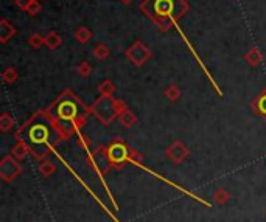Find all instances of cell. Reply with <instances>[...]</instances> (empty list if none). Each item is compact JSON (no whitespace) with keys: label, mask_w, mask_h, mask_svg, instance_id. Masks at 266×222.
Instances as JSON below:
<instances>
[{"label":"cell","mask_w":266,"mask_h":222,"mask_svg":"<svg viewBox=\"0 0 266 222\" xmlns=\"http://www.w3.org/2000/svg\"><path fill=\"white\" fill-rule=\"evenodd\" d=\"M30 124L31 126L22 127L23 130H27V132H25L27 137H22L19 140L27 143V146L34 159L44 160L47 157L50 148L56 146V143L52 141V137H50V127L45 123H41V121L33 123V120H31Z\"/></svg>","instance_id":"obj_1"},{"label":"cell","mask_w":266,"mask_h":222,"mask_svg":"<svg viewBox=\"0 0 266 222\" xmlns=\"http://www.w3.org/2000/svg\"><path fill=\"white\" fill-rule=\"evenodd\" d=\"M125 109L128 108H126V104L122 100H116L112 97H101L89 108V112H92L101 123L108 126L116 118H119V115Z\"/></svg>","instance_id":"obj_2"},{"label":"cell","mask_w":266,"mask_h":222,"mask_svg":"<svg viewBox=\"0 0 266 222\" xmlns=\"http://www.w3.org/2000/svg\"><path fill=\"white\" fill-rule=\"evenodd\" d=\"M130 154L131 149L126 146V143L122 138H116L108 148V157L111 160L112 168H120L126 162H130Z\"/></svg>","instance_id":"obj_3"},{"label":"cell","mask_w":266,"mask_h":222,"mask_svg":"<svg viewBox=\"0 0 266 222\" xmlns=\"http://www.w3.org/2000/svg\"><path fill=\"white\" fill-rule=\"evenodd\" d=\"M20 171H22V166L14 155L11 154L5 155L2 162H0V177H2L5 184H11L12 180H16Z\"/></svg>","instance_id":"obj_4"},{"label":"cell","mask_w":266,"mask_h":222,"mask_svg":"<svg viewBox=\"0 0 266 222\" xmlns=\"http://www.w3.org/2000/svg\"><path fill=\"white\" fill-rule=\"evenodd\" d=\"M125 55L134 65H137V67H142V65H145L149 61L151 50L142 41H135L128 50H126Z\"/></svg>","instance_id":"obj_5"},{"label":"cell","mask_w":266,"mask_h":222,"mask_svg":"<svg viewBox=\"0 0 266 222\" xmlns=\"http://www.w3.org/2000/svg\"><path fill=\"white\" fill-rule=\"evenodd\" d=\"M165 155H167V159H168L173 165H181V163L188 157V155H190V149H188V146L185 145L184 141L174 140L171 145L167 148Z\"/></svg>","instance_id":"obj_6"},{"label":"cell","mask_w":266,"mask_h":222,"mask_svg":"<svg viewBox=\"0 0 266 222\" xmlns=\"http://www.w3.org/2000/svg\"><path fill=\"white\" fill-rule=\"evenodd\" d=\"M16 34H17V30L14 28V25H12L8 19L3 17L2 20H0V42L6 44Z\"/></svg>","instance_id":"obj_7"},{"label":"cell","mask_w":266,"mask_h":222,"mask_svg":"<svg viewBox=\"0 0 266 222\" xmlns=\"http://www.w3.org/2000/svg\"><path fill=\"white\" fill-rule=\"evenodd\" d=\"M251 108L256 111L257 115H260L262 118L266 121V89L262 92V95L259 98H256L254 101H252Z\"/></svg>","instance_id":"obj_8"},{"label":"cell","mask_w":266,"mask_h":222,"mask_svg":"<svg viewBox=\"0 0 266 222\" xmlns=\"http://www.w3.org/2000/svg\"><path fill=\"white\" fill-rule=\"evenodd\" d=\"M245 61L251 65V67H257V65H260L262 61H263V53L257 47H252L251 50L246 51Z\"/></svg>","instance_id":"obj_9"},{"label":"cell","mask_w":266,"mask_h":222,"mask_svg":"<svg viewBox=\"0 0 266 222\" xmlns=\"http://www.w3.org/2000/svg\"><path fill=\"white\" fill-rule=\"evenodd\" d=\"M119 121L125 129H131L135 123H137V115L131 111V109H125L120 115H119Z\"/></svg>","instance_id":"obj_10"},{"label":"cell","mask_w":266,"mask_h":222,"mask_svg":"<svg viewBox=\"0 0 266 222\" xmlns=\"http://www.w3.org/2000/svg\"><path fill=\"white\" fill-rule=\"evenodd\" d=\"M62 44V37L56 31H50L47 36H44V45L48 50H56Z\"/></svg>","instance_id":"obj_11"},{"label":"cell","mask_w":266,"mask_h":222,"mask_svg":"<svg viewBox=\"0 0 266 222\" xmlns=\"http://www.w3.org/2000/svg\"><path fill=\"white\" fill-rule=\"evenodd\" d=\"M73 37L77 39L80 44H87L92 39V31L89 30L87 27H78L77 30L73 31Z\"/></svg>","instance_id":"obj_12"},{"label":"cell","mask_w":266,"mask_h":222,"mask_svg":"<svg viewBox=\"0 0 266 222\" xmlns=\"http://www.w3.org/2000/svg\"><path fill=\"white\" fill-rule=\"evenodd\" d=\"M37 169H39V173H41L44 177H50L52 174L56 173V165H55L52 160L44 159V160H41V163H39V166H37Z\"/></svg>","instance_id":"obj_13"},{"label":"cell","mask_w":266,"mask_h":222,"mask_svg":"<svg viewBox=\"0 0 266 222\" xmlns=\"http://www.w3.org/2000/svg\"><path fill=\"white\" fill-rule=\"evenodd\" d=\"M28 152H30V149H28V146H27V143L22 141V140H19V141H17V145H16L14 148H12L11 155H14V157H16L17 160H22V159L27 157Z\"/></svg>","instance_id":"obj_14"},{"label":"cell","mask_w":266,"mask_h":222,"mask_svg":"<svg viewBox=\"0 0 266 222\" xmlns=\"http://www.w3.org/2000/svg\"><path fill=\"white\" fill-rule=\"evenodd\" d=\"M163 97H165L168 101L174 103V101H177L182 97V90L177 87L176 84H170L165 90H163Z\"/></svg>","instance_id":"obj_15"},{"label":"cell","mask_w":266,"mask_h":222,"mask_svg":"<svg viewBox=\"0 0 266 222\" xmlns=\"http://www.w3.org/2000/svg\"><path fill=\"white\" fill-rule=\"evenodd\" d=\"M212 199L215 204H218V205H224L231 201V193L224 190V188H218V190H215L213 196H212Z\"/></svg>","instance_id":"obj_16"},{"label":"cell","mask_w":266,"mask_h":222,"mask_svg":"<svg viewBox=\"0 0 266 222\" xmlns=\"http://www.w3.org/2000/svg\"><path fill=\"white\" fill-rule=\"evenodd\" d=\"M94 56L98 61H106L111 56V50L106 44H98L94 47Z\"/></svg>","instance_id":"obj_17"},{"label":"cell","mask_w":266,"mask_h":222,"mask_svg":"<svg viewBox=\"0 0 266 222\" xmlns=\"http://www.w3.org/2000/svg\"><path fill=\"white\" fill-rule=\"evenodd\" d=\"M14 124H16L14 118H12L8 112H3L2 115H0V130H2V132H8V130L12 129Z\"/></svg>","instance_id":"obj_18"},{"label":"cell","mask_w":266,"mask_h":222,"mask_svg":"<svg viewBox=\"0 0 266 222\" xmlns=\"http://www.w3.org/2000/svg\"><path fill=\"white\" fill-rule=\"evenodd\" d=\"M114 92H116V86H114V83L111 80H105L98 86V94L101 97H112Z\"/></svg>","instance_id":"obj_19"},{"label":"cell","mask_w":266,"mask_h":222,"mask_svg":"<svg viewBox=\"0 0 266 222\" xmlns=\"http://www.w3.org/2000/svg\"><path fill=\"white\" fill-rule=\"evenodd\" d=\"M17 78H19V73H17L16 69H12V67L5 69L3 73H2V80H3V83H6V84L16 83V81H17Z\"/></svg>","instance_id":"obj_20"},{"label":"cell","mask_w":266,"mask_h":222,"mask_svg":"<svg viewBox=\"0 0 266 222\" xmlns=\"http://www.w3.org/2000/svg\"><path fill=\"white\" fill-rule=\"evenodd\" d=\"M77 73H78L81 78L91 76V73H92V65L89 64L87 61H81V62L78 64V67H77Z\"/></svg>","instance_id":"obj_21"},{"label":"cell","mask_w":266,"mask_h":222,"mask_svg":"<svg viewBox=\"0 0 266 222\" xmlns=\"http://www.w3.org/2000/svg\"><path fill=\"white\" fill-rule=\"evenodd\" d=\"M28 44L31 48H41L44 45V36H41L39 33H33L30 37H28Z\"/></svg>","instance_id":"obj_22"},{"label":"cell","mask_w":266,"mask_h":222,"mask_svg":"<svg viewBox=\"0 0 266 222\" xmlns=\"http://www.w3.org/2000/svg\"><path fill=\"white\" fill-rule=\"evenodd\" d=\"M41 9H42V5H41L39 0H31L28 8L25 9V12H27V14H30V16H36Z\"/></svg>","instance_id":"obj_23"},{"label":"cell","mask_w":266,"mask_h":222,"mask_svg":"<svg viewBox=\"0 0 266 222\" xmlns=\"http://www.w3.org/2000/svg\"><path fill=\"white\" fill-rule=\"evenodd\" d=\"M30 2L31 0H14V5L19 8V9H22V11H25L28 8V5H30Z\"/></svg>","instance_id":"obj_24"},{"label":"cell","mask_w":266,"mask_h":222,"mask_svg":"<svg viewBox=\"0 0 266 222\" xmlns=\"http://www.w3.org/2000/svg\"><path fill=\"white\" fill-rule=\"evenodd\" d=\"M78 143H80L83 148L87 149L89 146H91V138H87L86 135H80V137H78Z\"/></svg>","instance_id":"obj_25"},{"label":"cell","mask_w":266,"mask_h":222,"mask_svg":"<svg viewBox=\"0 0 266 222\" xmlns=\"http://www.w3.org/2000/svg\"><path fill=\"white\" fill-rule=\"evenodd\" d=\"M122 2H123L125 5H130V3H133V2H134V0H122Z\"/></svg>","instance_id":"obj_26"}]
</instances>
